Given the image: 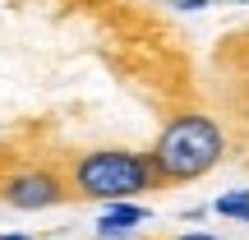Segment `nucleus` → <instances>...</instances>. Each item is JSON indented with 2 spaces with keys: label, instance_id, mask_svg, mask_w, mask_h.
I'll use <instances>...</instances> for the list:
<instances>
[{
  "label": "nucleus",
  "instance_id": "1",
  "mask_svg": "<svg viewBox=\"0 0 249 240\" xmlns=\"http://www.w3.org/2000/svg\"><path fill=\"white\" fill-rule=\"evenodd\" d=\"M148 157H152V171H157L161 189L194 185L208 171H217V162L226 157V129L208 111H180V116H171L161 125Z\"/></svg>",
  "mask_w": 249,
  "mask_h": 240
},
{
  "label": "nucleus",
  "instance_id": "2",
  "mask_svg": "<svg viewBox=\"0 0 249 240\" xmlns=\"http://www.w3.org/2000/svg\"><path fill=\"white\" fill-rule=\"evenodd\" d=\"M65 185L70 199H92V203H120L161 189L152 157L139 148H88L65 162Z\"/></svg>",
  "mask_w": 249,
  "mask_h": 240
},
{
  "label": "nucleus",
  "instance_id": "3",
  "mask_svg": "<svg viewBox=\"0 0 249 240\" xmlns=\"http://www.w3.org/2000/svg\"><path fill=\"white\" fill-rule=\"evenodd\" d=\"M0 199L18 213H42V208H55L70 199V185H65V166H51V162H23V166H9L0 176Z\"/></svg>",
  "mask_w": 249,
  "mask_h": 240
},
{
  "label": "nucleus",
  "instance_id": "4",
  "mask_svg": "<svg viewBox=\"0 0 249 240\" xmlns=\"http://www.w3.org/2000/svg\"><path fill=\"white\" fill-rule=\"evenodd\" d=\"M148 208L139 203V199H120V203H107V213L97 217V236L102 240H124V236H134L143 222H148Z\"/></svg>",
  "mask_w": 249,
  "mask_h": 240
},
{
  "label": "nucleus",
  "instance_id": "5",
  "mask_svg": "<svg viewBox=\"0 0 249 240\" xmlns=\"http://www.w3.org/2000/svg\"><path fill=\"white\" fill-rule=\"evenodd\" d=\"M217 217H231V222H249V189H231L213 203Z\"/></svg>",
  "mask_w": 249,
  "mask_h": 240
},
{
  "label": "nucleus",
  "instance_id": "6",
  "mask_svg": "<svg viewBox=\"0 0 249 240\" xmlns=\"http://www.w3.org/2000/svg\"><path fill=\"white\" fill-rule=\"evenodd\" d=\"M171 240H222V236H213V231H180V236H171Z\"/></svg>",
  "mask_w": 249,
  "mask_h": 240
},
{
  "label": "nucleus",
  "instance_id": "7",
  "mask_svg": "<svg viewBox=\"0 0 249 240\" xmlns=\"http://www.w3.org/2000/svg\"><path fill=\"white\" fill-rule=\"evenodd\" d=\"M0 240H33V236H23V231H5Z\"/></svg>",
  "mask_w": 249,
  "mask_h": 240
},
{
  "label": "nucleus",
  "instance_id": "8",
  "mask_svg": "<svg viewBox=\"0 0 249 240\" xmlns=\"http://www.w3.org/2000/svg\"><path fill=\"white\" fill-rule=\"evenodd\" d=\"M240 5H249V0H240Z\"/></svg>",
  "mask_w": 249,
  "mask_h": 240
},
{
  "label": "nucleus",
  "instance_id": "9",
  "mask_svg": "<svg viewBox=\"0 0 249 240\" xmlns=\"http://www.w3.org/2000/svg\"><path fill=\"white\" fill-rule=\"evenodd\" d=\"M124 240H134V236H124Z\"/></svg>",
  "mask_w": 249,
  "mask_h": 240
}]
</instances>
